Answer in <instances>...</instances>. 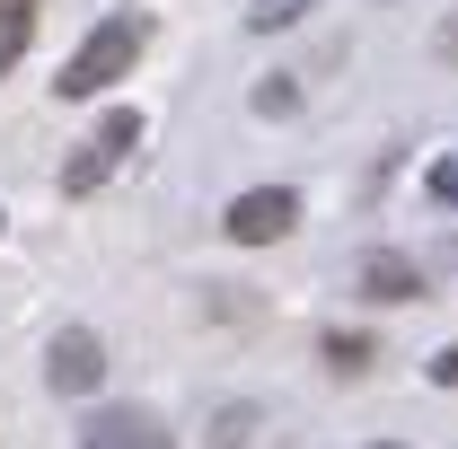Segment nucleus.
Segmentation results:
<instances>
[{
    "mask_svg": "<svg viewBox=\"0 0 458 449\" xmlns=\"http://www.w3.org/2000/svg\"><path fill=\"white\" fill-rule=\"evenodd\" d=\"M0 221H9V212H0Z\"/></svg>",
    "mask_w": 458,
    "mask_h": 449,
    "instance_id": "4468645a",
    "label": "nucleus"
},
{
    "mask_svg": "<svg viewBox=\"0 0 458 449\" xmlns=\"http://www.w3.org/2000/svg\"><path fill=\"white\" fill-rule=\"evenodd\" d=\"M300 106V89H291V80H265V89H256V114H291Z\"/></svg>",
    "mask_w": 458,
    "mask_h": 449,
    "instance_id": "9b49d317",
    "label": "nucleus"
},
{
    "mask_svg": "<svg viewBox=\"0 0 458 449\" xmlns=\"http://www.w3.org/2000/svg\"><path fill=\"white\" fill-rule=\"evenodd\" d=\"M132 141H141V114H132V106H114L106 123H98V132L80 141V159L62 168V194H98V185H106V176H114V159H123Z\"/></svg>",
    "mask_w": 458,
    "mask_h": 449,
    "instance_id": "f03ea898",
    "label": "nucleus"
},
{
    "mask_svg": "<svg viewBox=\"0 0 458 449\" xmlns=\"http://www.w3.org/2000/svg\"><path fill=\"white\" fill-rule=\"evenodd\" d=\"M300 9H309V0H256V9H247V27H291Z\"/></svg>",
    "mask_w": 458,
    "mask_h": 449,
    "instance_id": "1a4fd4ad",
    "label": "nucleus"
},
{
    "mask_svg": "<svg viewBox=\"0 0 458 449\" xmlns=\"http://www.w3.org/2000/svg\"><path fill=\"white\" fill-rule=\"evenodd\" d=\"M247 423H256V414H247V405H229L221 423H212V449H238V441H247Z\"/></svg>",
    "mask_w": 458,
    "mask_h": 449,
    "instance_id": "9d476101",
    "label": "nucleus"
},
{
    "mask_svg": "<svg viewBox=\"0 0 458 449\" xmlns=\"http://www.w3.org/2000/svg\"><path fill=\"white\" fill-rule=\"evenodd\" d=\"M432 379H441V388H458V343H441V352H432Z\"/></svg>",
    "mask_w": 458,
    "mask_h": 449,
    "instance_id": "ddd939ff",
    "label": "nucleus"
},
{
    "mask_svg": "<svg viewBox=\"0 0 458 449\" xmlns=\"http://www.w3.org/2000/svg\"><path fill=\"white\" fill-rule=\"evenodd\" d=\"M141 45H150V18H132V9H123V18H106V27H89V45L62 62L54 89H62V97H98L106 80H123V71H132V54H141Z\"/></svg>",
    "mask_w": 458,
    "mask_h": 449,
    "instance_id": "f257e3e1",
    "label": "nucleus"
},
{
    "mask_svg": "<svg viewBox=\"0 0 458 449\" xmlns=\"http://www.w3.org/2000/svg\"><path fill=\"white\" fill-rule=\"evenodd\" d=\"M27 36H36V9L27 0H0V71L27 54Z\"/></svg>",
    "mask_w": 458,
    "mask_h": 449,
    "instance_id": "0eeeda50",
    "label": "nucleus"
},
{
    "mask_svg": "<svg viewBox=\"0 0 458 449\" xmlns=\"http://www.w3.org/2000/svg\"><path fill=\"white\" fill-rule=\"evenodd\" d=\"M291 221H300V194H291V185H256V194H238V203H229L221 229L238 238V247H274Z\"/></svg>",
    "mask_w": 458,
    "mask_h": 449,
    "instance_id": "39448f33",
    "label": "nucleus"
},
{
    "mask_svg": "<svg viewBox=\"0 0 458 449\" xmlns=\"http://www.w3.org/2000/svg\"><path fill=\"white\" fill-rule=\"evenodd\" d=\"M80 449H176V432L150 405H98V414L80 423Z\"/></svg>",
    "mask_w": 458,
    "mask_h": 449,
    "instance_id": "20e7f679",
    "label": "nucleus"
},
{
    "mask_svg": "<svg viewBox=\"0 0 458 449\" xmlns=\"http://www.w3.org/2000/svg\"><path fill=\"white\" fill-rule=\"evenodd\" d=\"M361 291H370V300H414V291H423V274H414V256L379 247V256H361Z\"/></svg>",
    "mask_w": 458,
    "mask_h": 449,
    "instance_id": "423d86ee",
    "label": "nucleus"
},
{
    "mask_svg": "<svg viewBox=\"0 0 458 449\" xmlns=\"http://www.w3.org/2000/svg\"><path fill=\"white\" fill-rule=\"evenodd\" d=\"M106 379V343L89 335V326H62L54 343H45V388L54 396H89Z\"/></svg>",
    "mask_w": 458,
    "mask_h": 449,
    "instance_id": "7ed1b4c3",
    "label": "nucleus"
},
{
    "mask_svg": "<svg viewBox=\"0 0 458 449\" xmlns=\"http://www.w3.org/2000/svg\"><path fill=\"white\" fill-rule=\"evenodd\" d=\"M327 361L352 379V370H370V343H361V335H327Z\"/></svg>",
    "mask_w": 458,
    "mask_h": 449,
    "instance_id": "6e6552de",
    "label": "nucleus"
},
{
    "mask_svg": "<svg viewBox=\"0 0 458 449\" xmlns=\"http://www.w3.org/2000/svg\"><path fill=\"white\" fill-rule=\"evenodd\" d=\"M432 194H441V203L458 212V159H441V168H432Z\"/></svg>",
    "mask_w": 458,
    "mask_h": 449,
    "instance_id": "f8f14e48",
    "label": "nucleus"
}]
</instances>
